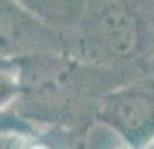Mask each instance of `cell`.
<instances>
[{
  "label": "cell",
  "instance_id": "6da1fadb",
  "mask_svg": "<svg viewBox=\"0 0 154 149\" xmlns=\"http://www.w3.org/2000/svg\"><path fill=\"white\" fill-rule=\"evenodd\" d=\"M102 118L133 146H144L154 135V90L123 88L109 95Z\"/></svg>",
  "mask_w": 154,
  "mask_h": 149
},
{
  "label": "cell",
  "instance_id": "7a4b0ae2",
  "mask_svg": "<svg viewBox=\"0 0 154 149\" xmlns=\"http://www.w3.org/2000/svg\"><path fill=\"white\" fill-rule=\"evenodd\" d=\"M90 35L112 56H128L140 43V24L128 7L104 4L90 16Z\"/></svg>",
  "mask_w": 154,
  "mask_h": 149
},
{
  "label": "cell",
  "instance_id": "3957f363",
  "mask_svg": "<svg viewBox=\"0 0 154 149\" xmlns=\"http://www.w3.org/2000/svg\"><path fill=\"white\" fill-rule=\"evenodd\" d=\"M12 94H14V87H12V83L0 76V104L5 102Z\"/></svg>",
  "mask_w": 154,
  "mask_h": 149
},
{
  "label": "cell",
  "instance_id": "277c9868",
  "mask_svg": "<svg viewBox=\"0 0 154 149\" xmlns=\"http://www.w3.org/2000/svg\"><path fill=\"white\" fill-rule=\"evenodd\" d=\"M142 149H154V135L146 142V144H144V146H142Z\"/></svg>",
  "mask_w": 154,
  "mask_h": 149
}]
</instances>
